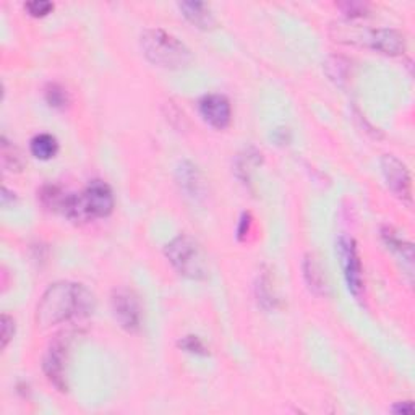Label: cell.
I'll use <instances>...</instances> for the list:
<instances>
[{
    "mask_svg": "<svg viewBox=\"0 0 415 415\" xmlns=\"http://www.w3.org/2000/svg\"><path fill=\"white\" fill-rule=\"evenodd\" d=\"M29 151L41 161H49L58 153V141L54 135L39 133L29 143Z\"/></svg>",
    "mask_w": 415,
    "mask_h": 415,
    "instance_id": "15",
    "label": "cell"
},
{
    "mask_svg": "<svg viewBox=\"0 0 415 415\" xmlns=\"http://www.w3.org/2000/svg\"><path fill=\"white\" fill-rule=\"evenodd\" d=\"M198 109L208 125L216 130H226L232 121V108L222 94H206L200 99Z\"/></svg>",
    "mask_w": 415,
    "mask_h": 415,
    "instance_id": "10",
    "label": "cell"
},
{
    "mask_svg": "<svg viewBox=\"0 0 415 415\" xmlns=\"http://www.w3.org/2000/svg\"><path fill=\"white\" fill-rule=\"evenodd\" d=\"M72 334L62 333L54 337L51 346L47 347L44 355L43 369L49 381L54 384L58 391H67V379H65V362H67V354L70 342H72Z\"/></svg>",
    "mask_w": 415,
    "mask_h": 415,
    "instance_id": "6",
    "label": "cell"
},
{
    "mask_svg": "<svg viewBox=\"0 0 415 415\" xmlns=\"http://www.w3.org/2000/svg\"><path fill=\"white\" fill-rule=\"evenodd\" d=\"M0 154H2L4 169L7 172H21L23 168H25V161H23L20 150L14 143H10L5 136H2V150H0Z\"/></svg>",
    "mask_w": 415,
    "mask_h": 415,
    "instance_id": "17",
    "label": "cell"
},
{
    "mask_svg": "<svg viewBox=\"0 0 415 415\" xmlns=\"http://www.w3.org/2000/svg\"><path fill=\"white\" fill-rule=\"evenodd\" d=\"M164 255L180 276L192 281H203L208 277V260L203 248L193 237L180 234L164 247Z\"/></svg>",
    "mask_w": 415,
    "mask_h": 415,
    "instance_id": "4",
    "label": "cell"
},
{
    "mask_svg": "<svg viewBox=\"0 0 415 415\" xmlns=\"http://www.w3.org/2000/svg\"><path fill=\"white\" fill-rule=\"evenodd\" d=\"M0 326H2V349H7L10 341L14 339L15 334V322L14 318L9 317L7 313H4L0 318Z\"/></svg>",
    "mask_w": 415,
    "mask_h": 415,
    "instance_id": "25",
    "label": "cell"
},
{
    "mask_svg": "<svg viewBox=\"0 0 415 415\" xmlns=\"http://www.w3.org/2000/svg\"><path fill=\"white\" fill-rule=\"evenodd\" d=\"M25 10L33 19H43L54 10V4L47 2V0H33V2L25 4Z\"/></svg>",
    "mask_w": 415,
    "mask_h": 415,
    "instance_id": "23",
    "label": "cell"
},
{
    "mask_svg": "<svg viewBox=\"0 0 415 415\" xmlns=\"http://www.w3.org/2000/svg\"><path fill=\"white\" fill-rule=\"evenodd\" d=\"M337 9H339L347 19H360V16L367 15L369 5L364 2H341L337 4Z\"/></svg>",
    "mask_w": 415,
    "mask_h": 415,
    "instance_id": "24",
    "label": "cell"
},
{
    "mask_svg": "<svg viewBox=\"0 0 415 415\" xmlns=\"http://www.w3.org/2000/svg\"><path fill=\"white\" fill-rule=\"evenodd\" d=\"M177 182L180 188L187 193V197L200 200L206 193V183L200 169L190 161H183L177 168Z\"/></svg>",
    "mask_w": 415,
    "mask_h": 415,
    "instance_id": "11",
    "label": "cell"
},
{
    "mask_svg": "<svg viewBox=\"0 0 415 415\" xmlns=\"http://www.w3.org/2000/svg\"><path fill=\"white\" fill-rule=\"evenodd\" d=\"M272 138H275V141L276 143H280V145H284V143H287L289 141V132H287V128H277L276 132H275V136H272Z\"/></svg>",
    "mask_w": 415,
    "mask_h": 415,
    "instance_id": "28",
    "label": "cell"
},
{
    "mask_svg": "<svg viewBox=\"0 0 415 415\" xmlns=\"http://www.w3.org/2000/svg\"><path fill=\"white\" fill-rule=\"evenodd\" d=\"M177 346H179L183 352H188V354H193V355H201V357L210 355V351H208L205 342L201 341L198 336L182 337V339L177 342Z\"/></svg>",
    "mask_w": 415,
    "mask_h": 415,
    "instance_id": "21",
    "label": "cell"
},
{
    "mask_svg": "<svg viewBox=\"0 0 415 415\" xmlns=\"http://www.w3.org/2000/svg\"><path fill=\"white\" fill-rule=\"evenodd\" d=\"M140 47L148 62L164 70L187 68L193 61L185 44L159 28L145 29L140 36Z\"/></svg>",
    "mask_w": 415,
    "mask_h": 415,
    "instance_id": "2",
    "label": "cell"
},
{
    "mask_svg": "<svg viewBox=\"0 0 415 415\" xmlns=\"http://www.w3.org/2000/svg\"><path fill=\"white\" fill-rule=\"evenodd\" d=\"M15 193H11L7 187L2 188V206L7 208L9 206V201H15Z\"/></svg>",
    "mask_w": 415,
    "mask_h": 415,
    "instance_id": "29",
    "label": "cell"
},
{
    "mask_svg": "<svg viewBox=\"0 0 415 415\" xmlns=\"http://www.w3.org/2000/svg\"><path fill=\"white\" fill-rule=\"evenodd\" d=\"M381 235H383L384 244H386L391 248V250L399 255V257L402 260H406L407 265L412 268V263H414V250H412V245L402 240L401 237L397 235L393 229H388V227L383 229L381 230Z\"/></svg>",
    "mask_w": 415,
    "mask_h": 415,
    "instance_id": "16",
    "label": "cell"
},
{
    "mask_svg": "<svg viewBox=\"0 0 415 415\" xmlns=\"http://www.w3.org/2000/svg\"><path fill=\"white\" fill-rule=\"evenodd\" d=\"M44 99L47 106L56 111H65L70 106V94L58 83H49L44 88Z\"/></svg>",
    "mask_w": 415,
    "mask_h": 415,
    "instance_id": "18",
    "label": "cell"
},
{
    "mask_svg": "<svg viewBox=\"0 0 415 415\" xmlns=\"http://www.w3.org/2000/svg\"><path fill=\"white\" fill-rule=\"evenodd\" d=\"M381 165V174L384 177L388 188L393 192L401 201H406L407 205L412 203V180L409 174L407 165L397 159L393 154H384L379 159Z\"/></svg>",
    "mask_w": 415,
    "mask_h": 415,
    "instance_id": "8",
    "label": "cell"
},
{
    "mask_svg": "<svg viewBox=\"0 0 415 415\" xmlns=\"http://www.w3.org/2000/svg\"><path fill=\"white\" fill-rule=\"evenodd\" d=\"M38 198L46 210H49L52 212H58V215L65 216V211H67V206L70 203V198H72V193L65 192L63 188L57 185H44L38 192Z\"/></svg>",
    "mask_w": 415,
    "mask_h": 415,
    "instance_id": "13",
    "label": "cell"
},
{
    "mask_svg": "<svg viewBox=\"0 0 415 415\" xmlns=\"http://www.w3.org/2000/svg\"><path fill=\"white\" fill-rule=\"evenodd\" d=\"M302 270H304V277L308 289L315 295H324L326 290H328V284H326L322 266H319L313 255H307L304 265H302Z\"/></svg>",
    "mask_w": 415,
    "mask_h": 415,
    "instance_id": "14",
    "label": "cell"
},
{
    "mask_svg": "<svg viewBox=\"0 0 415 415\" xmlns=\"http://www.w3.org/2000/svg\"><path fill=\"white\" fill-rule=\"evenodd\" d=\"M252 215L250 212H242L239 219V226H237V239L240 242H245L248 234L252 232Z\"/></svg>",
    "mask_w": 415,
    "mask_h": 415,
    "instance_id": "26",
    "label": "cell"
},
{
    "mask_svg": "<svg viewBox=\"0 0 415 415\" xmlns=\"http://www.w3.org/2000/svg\"><path fill=\"white\" fill-rule=\"evenodd\" d=\"M116 200L112 188L104 180H91L81 193H72L65 217L75 222H90L108 217L114 211Z\"/></svg>",
    "mask_w": 415,
    "mask_h": 415,
    "instance_id": "3",
    "label": "cell"
},
{
    "mask_svg": "<svg viewBox=\"0 0 415 415\" xmlns=\"http://www.w3.org/2000/svg\"><path fill=\"white\" fill-rule=\"evenodd\" d=\"M112 315L122 329L127 333H136L141 326V305L133 290L121 287L112 292L111 297Z\"/></svg>",
    "mask_w": 415,
    "mask_h": 415,
    "instance_id": "7",
    "label": "cell"
},
{
    "mask_svg": "<svg viewBox=\"0 0 415 415\" xmlns=\"http://www.w3.org/2000/svg\"><path fill=\"white\" fill-rule=\"evenodd\" d=\"M336 253L339 258L341 268L344 272V280H346L349 292L354 295L355 300H362L365 290L364 272H362V263L357 252L355 242L347 235H341L336 242Z\"/></svg>",
    "mask_w": 415,
    "mask_h": 415,
    "instance_id": "5",
    "label": "cell"
},
{
    "mask_svg": "<svg viewBox=\"0 0 415 415\" xmlns=\"http://www.w3.org/2000/svg\"><path fill=\"white\" fill-rule=\"evenodd\" d=\"M179 10L182 11V15L192 23L193 26H197L198 29H212L216 26V19L212 15V10L208 4L205 2H180Z\"/></svg>",
    "mask_w": 415,
    "mask_h": 415,
    "instance_id": "12",
    "label": "cell"
},
{
    "mask_svg": "<svg viewBox=\"0 0 415 415\" xmlns=\"http://www.w3.org/2000/svg\"><path fill=\"white\" fill-rule=\"evenodd\" d=\"M326 70H328L329 78L341 83L342 80H347V62L344 61L342 57H331L328 62H326Z\"/></svg>",
    "mask_w": 415,
    "mask_h": 415,
    "instance_id": "22",
    "label": "cell"
},
{
    "mask_svg": "<svg viewBox=\"0 0 415 415\" xmlns=\"http://www.w3.org/2000/svg\"><path fill=\"white\" fill-rule=\"evenodd\" d=\"M360 41L364 46L384 56H401L406 51L404 34L393 28L364 29Z\"/></svg>",
    "mask_w": 415,
    "mask_h": 415,
    "instance_id": "9",
    "label": "cell"
},
{
    "mask_svg": "<svg viewBox=\"0 0 415 415\" xmlns=\"http://www.w3.org/2000/svg\"><path fill=\"white\" fill-rule=\"evenodd\" d=\"M391 411H393L397 415H412L414 414V404L411 401L397 402V404H394Z\"/></svg>",
    "mask_w": 415,
    "mask_h": 415,
    "instance_id": "27",
    "label": "cell"
},
{
    "mask_svg": "<svg viewBox=\"0 0 415 415\" xmlns=\"http://www.w3.org/2000/svg\"><path fill=\"white\" fill-rule=\"evenodd\" d=\"M260 163H262V153H258L257 150L250 148V150H247L244 154H240L239 159H237V163H235L237 174H239L242 180L248 182V179H250L248 174H250L252 168L258 165Z\"/></svg>",
    "mask_w": 415,
    "mask_h": 415,
    "instance_id": "19",
    "label": "cell"
},
{
    "mask_svg": "<svg viewBox=\"0 0 415 415\" xmlns=\"http://www.w3.org/2000/svg\"><path fill=\"white\" fill-rule=\"evenodd\" d=\"M257 297L258 302L262 304V307L265 308H275L276 307V295H275V290H272L271 286V280L268 275H262L260 276V281H258V286H257Z\"/></svg>",
    "mask_w": 415,
    "mask_h": 415,
    "instance_id": "20",
    "label": "cell"
},
{
    "mask_svg": "<svg viewBox=\"0 0 415 415\" xmlns=\"http://www.w3.org/2000/svg\"><path fill=\"white\" fill-rule=\"evenodd\" d=\"M96 308V299L90 289L80 282L61 281L51 284L36 308V324L39 329L78 322L91 317Z\"/></svg>",
    "mask_w": 415,
    "mask_h": 415,
    "instance_id": "1",
    "label": "cell"
}]
</instances>
